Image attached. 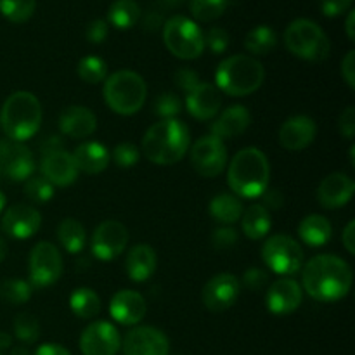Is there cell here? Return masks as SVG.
<instances>
[{
	"label": "cell",
	"instance_id": "cell-61",
	"mask_svg": "<svg viewBox=\"0 0 355 355\" xmlns=\"http://www.w3.org/2000/svg\"><path fill=\"white\" fill-rule=\"evenodd\" d=\"M3 208H6V196H3V193L0 191V211H2Z\"/></svg>",
	"mask_w": 355,
	"mask_h": 355
},
{
	"label": "cell",
	"instance_id": "cell-62",
	"mask_svg": "<svg viewBox=\"0 0 355 355\" xmlns=\"http://www.w3.org/2000/svg\"><path fill=\"white\" fill-rule=\"evenodd\" d=\"M354 155H355V146L352 144V146H350V163H352V166H354V163H355Z\"/></svg>",
	"mask_w": 355,
	"mask_h": 355
},
{
	"label": "cell",
	"instance_id": "cell-53",
	"mask_svg": "<svg viewBox=\"0 0 355 355\" xmlns=\"http://www.w3.org/2000/svg\"><path fill=\"white\" fill-rule=\"evenodd\" d=\"M342 243L343 246H345L347 252H349L350 255H354L355 253V220H350L349 224L345 225V229H343Z\"/></svg>",
	"mask_w": 355,
	"mask_h": 355
},
{
	"label": "cell",
	"instance_id": "cell-10",
	"mask_svg": "<svg viewBox=\"0 0 355 355\" xmlns=\"http://www.w3.org/2000/svg\"><path fill=\"white\" fill-rule=\"evenodd\" d=\"M30 281L31 288H47L58 283L62 274L61 252L52 243L40 241L30 253Z\"/></svg>",
	"mask_w": 355,
	"mask_h": 355
},
{
	"label": "cell",
	"instance_id": "cell-34",
	"mask_svg": "<svg viewBox=\"0 0 355 355\" xmlns=\"http://www.w3.org/2000/svg\"><path fill=\"white\" fill-rule=\"evenodd\" d=\"M69 307L80 319H92L101 312V298L90 288H76L69 297Z\"/></svg>",
	"mask_w": 355,
	"mask_h": 355
},
{
	"label": "cell",
	"instance_id": "cell-63",
	"mask_svg": "<svg viewBox=\"0 0 355 355\" xmlns=\"http://www.w3.org/2000/svg\"><path fill=\"white\" fill-rule=\"evenodd\" d=\"M177 355H184V354H177Z\"/></svg>",
	"mask_w": 355,
	"mask_h": 355
},
{
	"label": "cell",
	"instance_id": "cell-2",
	"mask_svg": "<svg viewBox=\"0 0 355 355\" xmlns=\"http://www.w3.org/2000/svg\"><path fill=\"white\" fill-rule=\"evenodd\" d=\"M270 165L259 148H245L236 153L227 168V184L232 193L245 200L260 198L269 189Z\"/></svg>",
	"mask_w": 355,
	"mask_h": 355
},
{
	"label": "cell",
	"instance_id": "cell-15",
	"mask_svg": "<svg viewBox=\"0 0 355 355\" xmlns=\"http://www.w3.org/2000/svg\"><path fill=\"white\" fill-rule=\"evenodd\" d=\"M120 349V333L107 321L92 322L80 335V350L83 355H116Z\"/></svg>",
	"mask_w": 355,
	"mask_h": 355
},
{
	"label": "cell",
	"instance_id": "cell-22",
	"mask_svg": "<svg viewBox=\"0 0 355 355\" xmlns=\"http://www.w3.org/2000/svg\"><path fill=\"white\" fill-rule=\"evenodd\" d=\"M148 304L144 297L134 290H120L110 302L111 318L121 326H135L144 319Z\"/></svg>",
	"mask_w": 355,
	"mask_h": 355
},
{
	"label": "cell",
	"instance_id": "cell-5",
	"mask_svg": "<svg viewBox=\"0 0 355 355\" xmlns=\"http://www.w3.org/2000/svg\"><path fill=\"white\" fill-rule=\"evenodd\" d=\"M266 80L263 64L253 55L236 54L224 59L215 71V87L231 97H246L257 92Z\"/></svg>",
	"mask_w": 355,
	"mask_h": 355
},
{
	"label": "cell",
	"instance_id": "cell-28",
	"mask_svg": "<svg viewBox=\"0 0 355 355\" xmlns=\"http://www.w3.org/2000/svg\"><path fill=\"white\" fill-rule=\"evenodd\" d=\"M331 224L326 217L318 214L307 215L298 225V236L302 241L312 248H321L331 239Z\"/></svg>",
	"mask_w": 355,
	"mask_h": 355
},
{
	"label": "cell",
	"instance_id": "cell-11",
	"mask_svg": "<svg viewBox=\"0 0 355 355\" xmlns=\"http://www.w3.org/2000/svg\"><path fill=\"white\" fill-rule=\"evenodd\" d=\"M35 156L26 144L0 139V179L23 182L35 173Z\"/></svg>",
	"mask_w": 355,
	"mask_h": 355
},
{
	"label": "cell",
	"instance_id": "cell-45",
	"mask_svg": "<svg viewBox=\"0 0 355 355\" xmlns=\"http://www.w3.org/2000/svg\"><path fill=\"white\" fill-rule=\"evenodd\" d=\"M267 283H269V274H267V270L259 269V267H252V269L243 274V284L250 291L263 290Z\"/></svg>",
	"mask_w": 355,
	"mask_h": 355
},
{
	"label": "cell",
	"instance_id": "cell-9",
	"mask_svg": "<svg viewBox=\"0 0 355 355\" xmlns=\"http://www.w3.org/2000/svg\"><path fill=\"white\" fill-rule=\"evenodd\" d=\"M262 260L277 276H293L304 266V252L297 239L288 234H274L263 243Z\"/></svg>",
	"mask_w": 355,
	"mask_h": 355
},
{
	"label": "cell",
	"instance_id": "cell-39",
	"mask_svg": "<svg viewBox=\"0 0 355 355\" xmlns=\"http://www.w3.org/2000/svg\"><path fill=\"white\" fill-rule=\"evenodd\" d=\"M14 335L19 342L31 345L40 338V322L35 315L28 314V312L17 314L14 319Z\"/></svg>",
	"mask_w": 355,
	"mask_h": 355
},
{
	"label": "cell",
	"instance_id": "cell-17",
	"mask_svg": "<svg viewBox=\"0 0 355 355\" xmlns=\"http://www.w3.org/2000/svg\"><path fill=\"white\" fill-rule=\"evenodd\" d=\"M304 300V290L300 283L291 277H281L274 281L266 295L267 311L274 315H288L297 311Z\"/></svg>",
	"mask_w": 355,
	"mask_h": 355
},
{
	"label": "cell",
	"instance_id": "cell-59",
	"mask_svg": "<svg viewBox=\"0 0 355 355\" xmlns=\"http://www.w3.org/2000/svg\"><path fill=\"white\" fill-rule=\"evenodd\" d=\"M6 257H7V243H6V239L0 236V262H3V259H6Z\"/></svg>",
	"mask_w": 355,
	"mask_h": 355
},
{
	"label": "cell",
	"instance_id": "cell-1",
	"mask_svg": "<svg viewBox=\"0 0 355 355\" xmlns=\"http://www.w3.org/2000/svg\"><path fill=\"white\" fill-rule=\"evenodd\" d=\"M354 274L349 263L336 255H315L309 260L302 270V290L309 297L324 304H333L352 290Z\"/></svg>",
	"mask_w": 355,
	"mask_h": 355
},
{
	"label": "cell",
	"instance_id": "cell-20",
	"mask_svg": "<svg viewBox=\"0 0 355 355\" xmlns=\"http://www.w3.org/2000/svg\"><path fill=\"white\" fill-rule=\"evenodd\" d=\"M318 134V125L311 116L298 114L291 116L281 125L279 144L288 151H302L314 142Z\"/></svg>",
	"mask_w": 355,
	"mask_h": 355
},
{
	"label": "cell",
	"instance_id": "cell-6",
	"mask_svg": "<svg viewBox=\"0 0 355 355\" xmlns=\"http://www.w3.org/2000/svg\"><path fill=\"white\" fill-rule=\"evenodd\" d=\"M104 103L113 113L130 116L142 110L148 97V85L139 73L120 69L104 82Z\"/></svg>",
	"mask_w": 355,
	"mask_h": 355
},
{
	"label": "cell",
	"instance_id": "cell-35",
	"mask_svg": "<svg viewBox=\"0 0 355 355\" xmlns=\"http://www.w3.org/2000/svg\"><path fill=\"white\" fill-rule=\"evenodd\" d=\"M31 284L23 279H6L0 283V300L9 305H23L31 298Z\"/></svg>",
	"mask_w": 355,
	"mask_h": 355
},
{
	"label": "cell",
	"instance_id": "cell-12",
	"mask_svg": "<svg viewBox=\"0 0 355 355\" xmlns=\"http://www.w3.org/2000/svg\"><path fill=\"white\" fill-rule=\"evenodd\" d=\"M191 165L207 179L220 175L227 166V149L224 141L211 134L198 139L191 148Z\"/></svg>",
	"mask_w": 355,
	"mask_h": 355
},
{
	"label": "cell",
	"instance_id": "cell-33",
	"mask_svg": "<svg viewBox=\"0 0 355 355\" xmlns=\"http://www.w3.org/2000/svg\"><path fill=\"white\" fill-rule=\"evenodd\" d=\"M277 45V35L267 24H260L255 26L253 30L248 31L245 38V49L253 55V58H259V55H267L270 51H274Z\"/></svg>",
	"mask_w": 355,
	"mask_h": 355
},
{
	"label": "cell",
	"instance_id": "cell-32",
	"mask_svg": "<svg viewBox=\"0 0 355 355\" xmlns=\"http://www.w3.org/2000/svg\"><path fill=\"white\" fill-rule=\"evenodd\" d=\"M141 19V7L135 0H114L107 9V24L118 30H128Z\"/></svg>",
	"mask_w": 355,
	"mask_h": 355
},
{
	"label": "cell",
	"instance_id": "cell-50",
	"mask_svg": "<svg viewBox=\"0 0 355 355\" xmlns=\"http://www.w3.org/2000/svg\"><path fill=\"white\" fill-rule=\"evenodd\" d=\"M342 76L350 89H355V51H349L343 58Z\"/></svg>",
	"mask_w": 355,
	"mask_h": 355
},
{
	"label": "cell",
	"instance_id": "cell-16",
	"mask_svg": "<svg viewBox=\"0 0 355 355\" xmlns=\"http://www.w3.org/2000/svg\"><path fill=\"white\" fill-rule=\"evenodd\" d=\"M123 355H168L170 342L165 333L153 326H137L121 342Z\"/></svg>",
	"mask_w": 355,
	"mask_h": 355
},
{
	"label": "cell",
	"instance_id": "cell-19",
	"mask_svg": "<svg viewBox=\"0 0 355 355\" xmlns=\"http://www.w3.org/2000/svg\"><path fill=\"white\" fill-rule=\"evenodd\" d=\"M355 182L350 175L342 172L329 173L318 187V201L326 210H336L354 198Z\"/></svg>",
	"mask_w": 355,
	"mask_h": 355
},
{
	"label": "cell",
	"instance_id": "cell-58",
	"mask_svg": "<svg viewBox=\"0 0 355 355\" xmlns=\"http://www.w3.org/2000/svg\"><path fill=\"white\" fill-rule=\"evenodd\" d=\"M10 355H30V350H28L26 347H23V345L12 347V350H10Z\"/></svg>",
	"mask_w": 355,
	"mask_h": 355
},
{
	"label": "cell",
	"instance_id": "cell-55",
	"mask_svg": "<svg viewBox=\"0 0 355 355\" xmlns=\"http://www.w3.org/2000/svg\"><path fill=\"white\" fill-rule=\"evenodd\" d=\"M162 23H163L162 16H159L158 12H149L148 16L144 17V21H142V26H144V30L148 31H155L162 26Z\"/></svg>",
	"mask_w": 355,
	"mask_h": 355
},
{
	"label": "cell",
	"instance_id": "cell-36",
	"mask_svg": "<svg viewBox=\"0 0 355 355\" xmlns=\"http://www.w3.org/2000/svg\"><path fill=\"white\" fill-rule=\"evenodd\" d=\"M37 9V0H0V12L10 23H26Z\"/></svg>",
	"mask_w": 355,
	"mask_h": 355
},
{
	"label": "cell",
	"instance_id": "cell-30",
	"mask_svg": "<svg viewBox=\"0 0 355 355\" xmlns=\"http://www.w3.org/2000/svg\"><path fill=\"white\" fill-rule=\"evenodd\" d=\"M243 203L236 194L232 193H220L210 201V211L211 218L222 225H232L241 218L243 215Z\"/></svg>",
	"mask_w": 355,
	"mask_h": 355
},
{
	"label": "cell",
	"instance_id": "cell-31",
	"mask_svg": "<svg viewBox=\"0 0 355 355\" xmlns=\"http://www.w3.org/2000/svg\"><path fill=\"white\" fill-rule=\"evenodd\" d=\"M58 239L59 245L66 250L71 255H76V253L82 252L87 245V232L85 227L80 224L76 218H64L61 220L58 227Z\"/></svg>",
	"mask_w": 355,
	"mask_h": 355
},
{
	"label": "cell",
	"instance_id": "cell-46",
	"mask_svg": "<svg viewBox=\"0 0 355 355\" xmlns=\"http://www.w3.org/2000/svg\"><path fill=\"white\" fill-rule=\"evenodd\" d=\"M110 33V24L106 19H94L87 24L85 37L90 44H103Z\"/></svg>",
	"mask_w": 355,
	"mask_h": 355
},
{
	"label": "cell",
	"instance_id": "cell-51",
	"mask_svg": "<svg viewBox=\"0 0 355 355\" xmlns=\"http://www.w3.org/2000/svg\"><path fill=\"white\" fill-rule=\"evenodd\" d=\"M262 200H263V205L262 207L266 208V210H279L281 207H283L284 203V196L281 191L277 189H266V193L262 194Z\"/></svg>",
	"mask_w": 355,
	"mask_h": 355
},
{
	"label": "cell",
	"instance_id": "cell-64",
	"mask_svg": "<svg viewBox=\"0 0 355 355\" xmlns=\"http://www.w3.org/2000/svg\"><path fill=\"white\" fill-rule=\"evenodd\" d=\"M0 355H3V354H0Z\"/></svg>",
	"mask_w": 355,
	"mask_h": 355
},
{
	"label": "cell",
	"instance_id": "cell-4",
	"mask_svg": "<svg viewBox=\"0 0 355 355\" xmlns=\"http://www.w3.org/2000/svg\"><path fill=\"white\" fill-rule=\"evenodd\" d=\"M42 123V104L28 90L10 94L0 110V128L7 139L17 142L30 141Z\"/></svg>",
	"mask_w": 355,
	"mask_h": 355
},
{
	"label": "cell",
	"instance_id": "cell-13",
	"mask_svg": "<svg viewBox=\"0 0 355 355\" xmlns=\"http://www.w3.org/2000/svg\"><path fill=\"white\" fill-rule=\"evenodd\" d=\"M128 245V231L121 222L104 220L92 234V253L101 262H111L125 252Z\"/></svg>",
	"mask_w": 355,
	"mask_h": 355
},
{
	"label": "cell",
	"instance_id": "cell-54",
	"mask_svg": "<svg viewBox=\"0 0 355 355\" xmlns=\"http://www.w3.org/2000/svg\"><path fill=\"white\" fill-rule=\"evenodd\" d=\"M33 355H71V352L59 343H44L35 350Z\"/></svg>",
	"mask_w": 355,
	"mask_h": 355
},
{
	"label": "cell",
	"instance_id": "cell-14",
	"mask_svg": "<svg viewBox=\"0 0 355 355\" xmlns=\"http://www.w3.org/2000/svg\"><path fill=\"white\" fill-rule=\"evenodd\" d=\"M241 283L234 274L222 272L211 277L201 290V300L210 312H224L236 304Z\"/></svg>",
	"mask_w": 355,
	"mask_h": 355
},
{
	"label": "cell",
	"instance_id": "cell-43",
	"mask_svg": "<svg viewBox=\"0 0 355 355\" xmlns=\"http://www.w3.org/2000/svg\"><path fill=\"white\" fill-rule=\"evenodd\" d=\"M239 234L232 225H222V227L215 229L211 232V246L218 252H224V250H231L238 245Z\"/></svg>",
	"mask_w": 355,
	"mask_h": 355
},
{
	"label": "cell",
	"instance_id": "cell-29",
	"mask_svg": "<svg viewBox=\"0 0 355 355\" xmlns=\"http://www.w3.org/2000/svg\"><path fill=\"white\" fill-rule=\"evenodd\" d=\"M241 229L245 232L246 238L259 241L269 234L270 227H272V220H270V211L266 210L262 205H250L246 210H243L241 215Z\"/></svg>",
	"mask_w": 355,
	"mask_h": 355
},
{
	"label": "cell",
	"instance_id": "cell-21",
	"mask_svg": "<svg viewBox=\"0 0 355 355\" xmlns=\"http://www.w3.org/2000/svg\"><path fill=\"white\" fill-rule=\"evenodd\" d=\"M222 97L215 85L200 82L191 92L186 94V107L189 114L196 120H214L220 113Z\"/></svg>",
	"mask_w": 355,
	"mask_h": 355
},
{
	"label": "cell",
	"instance_id": "cell-40",
	"mask_svg": "<svg viewBox=\"0 0 355 355\" xmlns=\"http://www.w3.org/2000/svg\"><path fill=\"white\" fill-rule=\"evenodd\" d=\"M182 111V101L173 92H163L153 103V113L162 120H170L175 118Z\"/></svg>",
	"mask_w": 355,
	"mask_h": 355
},
{
	"label": "cell",
	"instance_id": "cell-49",
	"mask_svg": "<svg viewBox=\"0 0 355 355\" xmlns=\"http://www.w3.org/2000/svg\"><path fill=\"white\" fill-rule=\"evenodd\" d=\"M338 127H340V134H342L345 139H349V141H352L355 135V107L354 106L345 107V111L340 114Z\"/></svg>",
	"mask_w": 355,
	"mask_h": 355
},
{
	"label": "cell",
	"instance_id": "cell-57",
	"mask_svg": "<svg viewBox=\"0 0 355 355\" xmlns=\"http://www.w3.org/2000/svg\"><path fill=\"white\" fill-rule=\"evenodd\" d=\"M12 347V336L6 331H0V350H7Z\"/></svg>",
	"mask_w": 355,
	"mask_h": 355
},
{
	"label": "cell",
	"instance_id": "cell-18",
	"mask_svg": "<svg viewBox=\"0 0 355 355\" xmlns=\"http://www.w3.org/2000/svg\"><path fill=\"white\" fill-rule=\"evenodd\" d=\"M42 225V215L37 208L28 207V205H14L7 208L0 220V227L9 238L14 239H28Z\"/></svg>",
	"mask_w": 355,
	"mask_h": 355
},
{
	"label": "cell",
	"instance_id": "cell-7",
	"mask_svg": "<svg viewBox=\"0 0 355 355\" xmlns=\"http://www.w3.org/2000/svg\"><path fill=\"white\" fill-rule=\"evenodd\" d=\"M288 51L304 61L319 62L329 55V38L318 23L311 19H295L284 31Z\"/></svg>",
	"mask_w": 355,
	"mask_h": 355
},
{
	"label": "cell",
	"instance_id": "cell-44",
	"mask_svg": "<svg viewBox=\"0 0 355 355\" xmlns=\"http://www.w3.org/2000/svg\"><path fill=\"white\" fill-rule=\"evenodd\" d=\"M229 35L224 28H211V30L207 31L205 35V47L210 49L214 54H222V52L227 51L229 47Z\"/></svg>",
	"mask_w": 355,
	"mask_h": 355
},
{
	"label": "cell",
	"instance_id": "cell-23",
	"mask_svg": "<svg viewBox=\"0 0 355 355\" xmlns=\"http://www.w3.org/2000/svg\"><path fill=\"white\" fill-rule=\"evenodd\" d=\"M40 173L54 187L71 186L78 177V170L73 162V156L66 153L64 149L42 156Z\"/></svg>",
	"mask_w": 355,
	"mask_h": 355
},
{
	"label": "cell",
	"instance_id": "cell-37",
	"mask_svg": "<svg viewBox=\"0 0 355 355\" xmlns=\"http://www.w3.org/2000/svg\"><path fill=\"white\" fill-rule=\"evenodd\" d=\"M76 73L85 83H101L107 76V62L97 55H85L80 59Z\"/></svg>",
	"mask_w": 355,
	"mask_h": 355
},
{
	"label": "cell",
	"instance_id": "cell-26",
	"mask_svg": "<svg viewBox=\"0 0 355 355\" xmlns=\"http://www.w3.org/2000/svg\"><path fill=\"white\" fill-rule=\"evenodd\" d=\"M156 266H158V257L153 250L151 245H135L128 252L127 260H125V269H127L128 279L134 283H144L155 274Z\"/></svg>",
	"mask_w": 355,
	"mask_h": 355
},
{
	"label": "cell",
	"instance_id": "cell-52",
	"mask_svg": "<svg viewBox=\"0 0 355 355\" xmlns=\"http://www.w3.org/2000/svg\"><path fill=\"white\" fill-rule=\"evenodd\" d=\"M64 149V142L59 135H47L44 141L40 142V153L42 156L49 155V153H54V151H61Z\"/></svg>",
	"mask_w": 355,
	"mask_h": 355
},
{
	"label": "cell",
	"instance_id": "cell-24",
	"mask_svg": "<svg viewBox=\"0 0 355 355\" xmlns=\"http://www.w3.org/2000/svg\"><path fill=\"white\" fill-rule=\"evenodd\" d=\"M250 123H252V114H250L248 107L234 104L215 118L214 123L210 125V130L211 135L218 137L220 141H225V139H234L245 134Z\"/></svg>",
	"mask_w": 355,
	"mask_h": 355
},
{
	"label": "cell",
	"instance_id": "cell-25",
	"mask_svg": "<svg viewBox=\"0 0 355 355\" xmlns=\"http://www.w3.org/2000/svg\"><path fill=\"white\" fill-rule=\"evenodd\" d=\"M97 128V118L89 107L69 106L59 116V130L71 139H85Z\"/></svg>",
	"mask_w": 355,
	"mask_h": 355
},
{
	"label": "cell",
	"instance_id": "cell-41",
	"mask_svg": "<svg viewBox=\"0 0 355 355\" xmlns=\"http://www.w3.org/2000/svg\"><path fill=\"white\" fill-rule=\"evenodd\" d=\"M24 193L33 203H47L54 196V186L42 175H31L24 184Z\"/></svg>",
	"mask_w": 355,
	"mask_h": 355
},
{
	"label": "cell",
	"instance_id": "cell-27",
	"mask_svg": "<svg viewBox=\"0 0 355 355\" xmlns=\"http://www.w3.org/2000/svg\"><path fill=\"white\" fill-rule=\"evenodd\" d=\"M73 162H75L76 170L89 175H97V173L104 172L110 165L111 155L107 151L106 146L101 142H83L78 148L73 151Z\"/></svg>",
	"mask_w": 355,
	"mask_h": 355
},
{
	"label": "cell",
	"instance_id": "cell-8",
	"mask_svg": "<svg viewBox=\"0 0 355 355\" xmlns=\"http://www.w3.org/2000/svg\"><path fill=\"white\" fill-rule=\"evenodd\" d=\"M163 42L175 58L198 59L205 51V33L186 16H173L163 24Z\"/></svg>",
	"mask_w": 355,
	"mask_h": 355
},
{
	"label": "cell",
	"instance_id": "cell-3",
	"mask_svg": "<svg viewBox=\"0 0 355 355\" xmlns=\"http://www.w3.org/2000/svg\"><path fill=\"white\" fill-rule=\"evenodd\" d=\"M191 132L184 121L177 118L159 120L144 134L142 153L155 165H175L189 149Z\"/></svg>",
	"mask_w": 355,
	"mask_h": 355
},
{
	"label": "cell",
	"instance_id": "cell-47",
	"mask_svg": "<svg viewBox=\"0 0 355 355\" xmlns=\"http://www.w3.org/2000/svg\"><path fill=\"white\" fill-rule=\"evenodd\" d=\"M173 80H175L177 87H179L180 90H184L186 94L191 92V90L200 83V76H198V73L191 68L177 69Z\"/></svg>",
	"mask_w": 355,
	"mask_h": 355
},
{
	"label": "cell",
	"instance_id": "cell-60",
	"mask_svg": "<svg viewBox=\"0 0 355 355\" xmlns=\"http://www.w3.org/2000/svg\"><path fill=\"white\" fill-rule=\"evenodd\" d=\"M159 3H163L165 7H177L184 2V0H158Z\"/></svg>",
	"mask_w": 355,
	"mask_h": 355
},
{
	"label": "cell",
	"instance_id": "cell-48",
	"mask_svg": "<svg viewBox=\"0 0 355 355\" xmlns=\"http://www.w3.org/2000/svg\"><path fill=\"white\" fill-rule=\"evenodd\" d=\"M354 0H321V12L326 17L342 16L352 7Z\"/></svg>",
	"mask_w": 355,
	"mask_h": 355
},
{
	"label": "cell",
	"instance_id": "cell-56",
	"mask_svg": "<svg viewBox=\"0 0 355 355\" xmlns=\"http://www.w3.org/2000/svg\"><path fill=\"white\" fill-rule=\"evenodd\" d=\"M354 21H355V10L350 9L349 16H347V23H345V30H347V37H349L350 42L355 40V30H354Z\"/></svg>",
	"mask_w": 355,
	"mask_h": 355
},
{
	"label": "cell",
	"instance_id": "cell-38",
	"mask_svg": "<svg viewBox=\"0 0 355 355\" xmlns=\"http://www.w3.org/2000/svg\"><path fill=\"white\" fill-rule=\"evenodd\" d=\"M229 0H191V14L201 23H210L225 12Z\"/></svg>",
	"mask_w": 355,
	"mask_h": 355
},
{
	"label": "cell",
	"instance_id": "cell-42",
	"mask_svg": "<svg viewBox=\"0 0 355 355\" xmlns=\"http://www.w3.org/2000/svg\"><path fill=\"white\" fill-rule=\"evenodd\" d=\"M113 158L114 165H118L120 168H132L139 163V158H141V151L135 144H130V142H121L116 148L113 149Z\"/></svg>",
	"mask_w": 355,
	"mask_h": 355
}]
</instances>
